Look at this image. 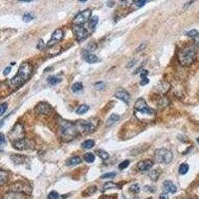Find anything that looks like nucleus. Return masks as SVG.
Returning a JSON list of instances; mask_svg holds the SVG:
<instances>
[{
  "mask_svg": "<svg viewBox=\"0 0 199 199\" xmlns=\"http://www.w3.org/2000/svg\"><path fill=\"white\" fill-rule=\"evenodd\" d=\"M94 119L90 121H78L76 122H71L69 121L60 119L59 130L61 137L65 140H71L80 133L93 132L97 127V122H93Z\"/></svg>",
  "mask_w": 199,
  "mask_h": 199,
  "instance_id": "obj_1",
  "label": "nucleus"
},
{
  "mask_svg": "<svg viewBox=\"0 0 199 199\" xmlns=\"http://www.w3.org/2000/svg\"><path fill=\"white\" fill-rule=\"evenodd\" d=\"M32 72H33V69H32V66L30 65V63L28 62L22 63L20 65V67H19L17 75L9 81V86L13 90L19 89L31 78Z\"/></svg>",
  "mask_w": 199,
  "mask_h": 199,
  "instance_id": "obj_2",
  "label": "nucleus"
},
{
  "mask_svg": "<svg viewBox=\"0 0 199 199\" xmlns=\"http://www.w3.org/2000/svg\"><path fill=\"white\" fill-rule=\"evenodd\" d=\"M196 59V52L192 46L185 47L178 53V61L182 66H189Z\"/></svg>",
  "mask_w": 199,
  "mask_h": 199,
  "instance_id": "obj_3",
  "label": "nucleus"
},
{
  "mask_svg": "<svg viewBox=\"0 0 199 199\" xmlns=\"http://www.w3.org/2000/svg\"><path fill=\"white\" fill-rule=\"evenodd\" d=\"M172 152L167 148H159L155 151L154 158L157 162L159 163H169L172 160Z\"/></svg>",
  "mask_w": 199,
  "mask_h": 199,
  "instance_id": "obj_4",
  "label": "nucleus"
},
{
  "mask_svg": "<svg viewBox=\"0 0 199 199\" xmlns=\"http://www.w3.org/2000/svg\"><path fill=\"white\" fill-rule=\"evenodd\" d=\"M135 113L143 114V116H154V111L151 110L148 106V103L143 99L137 100L135 103Z\"/></svg>",
  "mask_w": 199,
  "mask_h": 199,
  "instance_id": "obj_5",
  "label": "nucleus"
},
{
  "mask_svg": "<svg viewBox=\"0 0 199 199\" xmlns=\"http://www.w3.org/2000/svg\"><path fill=\"white\" fill-rule=\"evenodd\" d=\"M91 15H92V11L90 9H86L84 10V11L78 13V14L76 15V17L74 18V20H73L74 25H83V24H85L90 20Z\"/></svg>",
  "mask_w": 199,
  "mask_h": 199,
  "instance_id": "obj_6",
  "label": "nucleus"
},
{
  "mask_svg": "<svg viewBox=\"0 0 199 199\" xmlns=\"http://www.w3.org/2000/svg\"><path fill=\"white\" fill-rule=\"evenodd\" d=\"M9 137L11 138V141H16L18 140H21V138L24 137V129L22 127V124H16L14 125V127L11 130V132L9 133Z\"/></svg>",
  "mask_w": 199,
  "mask_h": 199,
  "instance_id": "obj_7",
  "label": "nucleus"
},
{
  "mask_svg": "<svg viewBox=\"0 0 199 199\" xmlns=\"http://www.w3.org/2000/svg\"><path fill=\"white\" fill-rule=\"evenodd\" d=\"M73 31L75 33L76 39H77L79 42H82L85 39H87L89 35V32L87 31L86 28H84L83 25H74V28H73Z\"/></svg>",
  "mask_w": 199,
  "mask_h": 199,
  "instance_id": "obj_8",
  "label": "nucleus"
},
{
  "mask_svg": "<svg viewBox=\"0 0 199 199\" xmlns=\"http://www.w3.org/2000/svg\"><path fill=\"white\" fill-rule=\"evenodd\" d=\"M63 36H64V32H63L62 29H57L54 31V33L52 34L51 39L48 41L47 43V47H53V46L57 45L58 43L63 39Z\"/></svg>",
  "mask_w": 199,
  "mask_h": 199,
  "instance_id": "obj_9",
  "label": "nucleus"
},
{
  "mask_svg": "<svg viewBox=\"0 0 199 199\" xmlns=\"http://www.w3.org/2000/svg\"><path fill=\"white\" fill-rule=\"evenodd\" d=\"M12 145L14 146L16 149H20V151H23V149H27L32 148V143L27 138L23 137L21 140H18L16 141H13Z\"/></svg>",
  "mask_w": 199,
  "mask_h": 199,
  "instance_id": "obj_10",
  "label": "nucleus"
},
{
  "mask_svg": "<svg viewBox=\"0 0 199 199\" xmlns=\"http://www.w3.org/2000/svg\"><path fill=\"white\" fill-rule=\"evenodd\" d=\"M35 111L41 114H49L51 113V106L47 103H40L36 106Z\"/></svg>",
  "mask_w": 199,
  "mask_h": 199,
  "instance_id": "obj_11",
  "label": "nucleus"
},
{
  "mask_svg": "<svg viewBox=\"0 0 199 199\" xmlns=\"http://www.w3.org/2000/svg\"><path fill=\"white\" fill-rule=\"evenodd\" d=\"M152 165H153V161H152L151 159H144V160H141V161L138 162L137 169L143 172V171L151 169L152 167Z\"/></svg>",
  "mask_w": 199,
  "mask_h": 199,
  "instance_id": "obj_12",
  "label": "nucleus"
},
{
  "mask_svg": "<svg viewBox=\"0 0 199 199\" xmlns=\"http://www.w3.org/2000/svg\"><path fill=\"white\" fill-rule=\"evenodd\" d=\"M2 199H27L26 194L18 191H10L6 193Z\"/></svg>",
  "mask_w": 199,
  "mask_h": 199,
  "instance_id": "obj_13",
  "label": "nucleus"
},
{
  "mask_svg": "<svg viewBox=\"0 0 199 199\" xmlns=\"http://www.w3.org/2000/svg\"><path fill=\"white\" fill-rule=\"evenodd\" d=\"M114 98L122 101V102L125 103H129L130 100V94L127 91H124V90H119V91L117 92L116 94H114Z\"/></svg>",
  "mask_w": 199,
  "mask_h": 199,
  "instance_id": "obj_14",
  "label": "nucleus"
},
{
  "mask_svg": "<svg viewBox=\"0 0 199 199\" xmlns=\"http://www.w3.org/2000/svg\"><path fill=\"white\" fill-rule=\"evenodd\" d=\"M163 190H164L166 193H175L177 190V187L171 181L166 180L163 182Z\"/></svg>",
  "mask_w": 199,
  "mask_h": 199,
  "instance_id": "obj_15",
  "label": "nucleus"
},
{
  "mask_svg": "<svg viewBox=\"0 0 199 199\" xmlns=\"http://www.w3.org/2000/svg\"><path fill=\"white\" fill-rule=\"evenodd\" d=\"M83 57H84V60H85L87 63H90V64H94V63H97L99 61V58H98L97 56L93 55V54L89 53V52H87L85 50L83 51Z\"/></svg>",
  "mask_w": 199,
  "mask_h": 199,
  "instance_id": "obj_16",
  "label": "nucleus"
},
{
  "mask_svg": "<svg viewBox=\"0 0 199 199\" xmlns=\"http://www.w3.org/2000/svg\"><path fill=\"white\" fill-rule=\"evenodd\" d=\"M82 162V158L80 156H73L67 160V165L68 166H74L77 164H80Z\"/></svg>",
  "mask_w": 199,
  "mask_h": 199,
  "instance_id": "obj_17",
  "label": "nucleus"
},
{
  "mask_svg": "<svg viewBox=\"0 0 199 199\" xmlns=\"http://www.w3.org/2000/svg\"><path fill=\"white\" fill-rule=\"evenodd\" d=\"M11 159L16 163V164H21V163H24V161L26 160V157L23 156V155L13 154L11 156Z\"/></svg>",
  "mask_w": 199,
  "mask_h": 199,
  "instance_id": "obj_18",
  "label": "nucleus"
},
{
  "mask_svg": "<svg viewBox=\"0 0 199 199\" xmlns=\"http://www.w3.org/2000/svg\"><path fill=\"white\" fill-rule=\"evenodd\" d=\"M118 121H119V116L117 114H113L111 116H110V118L108 119L107 125L108 127H111V125H113L114 124H116Z\"/></svg>",
  "mask_w": 199,
  "mask_h": 199,
  "instance_id": "obj_19",
  "label": "nucleus"
},
{
  "mask_svg": "<svg viewBox=\"0 0 199 199\" xmlns=\"http://www.w3.org/2000/svg\"><path fill=\"white\" fill-rule=\"evenodd\" d=\"M8 177H9V173L7 171L0 170V185H3L8 180Z\"/></svg>",
  "mask_w": 199,
  "mask_h": 199,
  "instance_id": "obj_20",
  "label": "nucleus"
},
{
  "mask_svg": "<svg viewBox=\"0 0 199 199\" xmlns=\"http://www.w3.org/2000/svg\"><path fill=\"white\" fill-rule=\"evenodd\" d=\"M94 145H95V141L93 140H88L84 141L81 146H82V148H84V149H90V148H94Z\"/></svg>",
  "mask_w": 199,
  "mask_h": 199,
  "instance_id": "obj_21",
  "label": "nucleus"
},
{
  "mask_svg": "<svg viewBox=\"0 0 199 199\" xmlns=\"http://www.w3.org/2000/svg\"><path fill=\"white\" fill-rule=\"evenodd\" d=\"M47 81H48V83L50 84V85H57L58 83H60V82L62 81V79L61 78H59V77H57V76H51V77H49L48 79H47Z\"/></svg>",
  "mask_w": 199,
  "mask_h": 199,
  "instance_id": "obj_22",
  "label": "nucleus"
},
{
  "mask_svg": "<svg viewBox=\"0 0 199 199\" xmlns=\"http://www.w3.org/2000/svg\"><path fill=\"white\" fill-rule=\"evenodd\" d=\"M90 107L88 105H81L80 107L77 109V111H76V113L78 114H86L87 111H89Z\"/></svg>",
  "mask_w": 199,
  "mask_h": 199,
  "instance_id": "obj_23",
  "label": "nucleus"
},
{
  "mask_svg": "<svg viewBox=\"0 0 199 199\" xmlns=\"http://www.w3.org/2000/svg\"><path fill=\"white\" fill-rule=\"evenodd\" d=\"M96 153L99 155V156L103 160H106V159H108L109 157H110V155H109L108 152L106 151H103V149H98V151H96Z\"/></svg>",
  "mask_w": 199,
  "mask_h": 199,
  "instance_id": "obj_24",
  "label": "nucleus"
},
{
  "mask_svg": "<svg viewBox=\"0 0 199 199\" xmlns=\"http://www.w3.org/2000/svg\"><path fill=\"white\" fill-rule=\"evenodd\" d=\"M98 21H99V18H98V16H94V17H92L91 19H90L89 28H91V30H94L95 27L97 26Z\"/></svg>",
  "mask_w": 199,
  "mask_h": 199,
  "instance_id": "obj_25",
  "label": "nucleus"
},
{
  "mask_svg": "<svg viewBox=\"0 0 199 199\" xmlns=\"http://www.w3.org/2000/svg\"><path fill=\"white\" fill-rule=\"evenodd\" d=\"M84 160L89 163H92L95 161V155L94 153H91V152H88V153L84 154Z\"/></svg>",
  "mask_w": 199,
  "mask_h": 199,
  "instance_id": "obj_26",
  "label": "nucleus"
},
{
  "mask_svg": "<svg viewBox=\"0 0 199 199\" xmlns=\"http://www.w3.org/2000/svg\"><path fill=\"white\" fill-rule=\"evenodd\" d=\"M188 170H189V165L187 163H182L178 168V171L180 174H186Z\"/></svg>",
  "mask_w": 199,
  "mask_h": 199,
  "instance_id": "obj_27",
  "label": "nucleus"
},
{
  "mask_svg": "<svg viewBox=\"0 0 199 199\" xmlns=\"http://www.w3.org/2000/svg\"><path fill=\"white\" fill-rule=\"evenodd\" d=\"M117 186H118V184H117V183H114V182H107V183H106V184H103V185L102 191H105V190L111 189V188L117 187Z\"/></svg>",
  "mask_w": 199,
  "mask_h": 199,
  "instance_id": "obj_28",
  "label": "nucleus"
},
{
  "mask_svg": "<svg viewBox=\"0 0 199 199\" xmlns=\"http://www.w3.org/2000/svg\"><path fill=\"white\" fill-rule=\"evenodd\" d=\"M82 90H83V85H82L81 83H75V84H73V86H72V91L73 92L77 93V92L82 91Z\"/></svg>",
  "mask_w": 199,
  "mask_h": 199,
  "instance_id": "obj_29",
  "label": "nucleus"
},
{
  "mask_svg": "<svg viewBox=\"0 0 199 199\" xmlns=\"http://www.w3.org/2000/svg\"><path fill=\"white\" fill-rule=\"evenodd\" d=\"M133 3V0H121L119 5L122 7H130Z\"/></svg>",
  "mask_w": 199,
  "mask_h": 199,
  "instance_id": "obj_30",
  "label": "nucleus"
},
{
  "mask_svg": "<svg viewBox=\"0 0 199 199\" xmlns=\"http://www.w3.org/2000/svg\"><path fill=\"white\" fill-rule=\"evenodd\" d=\"M96 190H97V188H96V186H92V187H90V188H88L87 190H85L84 191V196H88V195H90V194H93L94 192H96Z\"/></svg>",
  "mask_w": 199,
  "mask_h": 199,
  "instance_id": "obj_31",
  "label": "nucleus"
},
{
  "mask_svg": "<svg viewBox=\"0 0 199 199\" xmlns=\"http://www.w3.org/2000/svg\"><path fill=\"white\" fill-rule=\"evenodd\" d=\"M7 108H8V103H0V117H1L2 114H4V113L7 110Z\"/></svg>",
  "mask_w": 199,
  "mask_h": 199,
  "instance_id": "obj_32",
  "label": "nucleus"
},
{
  "mask_svg": "<svg viewBox=\"0 0 199 199\" xmlns=\"http://www.w3.org/2000/svg\"><path fill=\"white\" fill-rule=\"evenodd\" d=\"M158 170H152L151 173H149V177L151 178V180H157L158 178Z\"/></svg>",
  "mask_w": 199,
  "mask_h": 199,
  "instance_id": "obj_33",
  "label": "nucleus"
},
{
  "mask_svg": "<svg viewBox=\"0 0 199 199\" xmlns=\"http://www.w3.org/2000/svg\"><path fill=\"white\" fill-rule=\"evenodd\" d=\"M117 174L114 172H110V173H105L101 176V179H110V178H114Z\"/></svg>",
  "mask_w": 199,
  "mask_h": 199,
  "instance_id": "obj_34",
  "label": "nucleus"
},
{
  "mask_svg": "<svg viewBox=\"0 0 199 199\" xmlns=\"http://www.w3.org/2000/svg\"><path fill=\"white\" fill-rule=\"evenodd\" d=\"M47 199H59V194H58V192H56V191H52V192H50V193H49V195H48Z\"/></svg>",
  "mask_w": 199,
  "mask_h": 199,
  "instance_id": "obj_35",
  "label": "nucleus"
},
{
  "mask_svg": "<svg viewBox=\"0 0 199 199\" xmlns=\"http://www.w3.org/2000/svg\"><path fill=\"white\" fill-rule=\"evenodd\" d=\"M130 190L132 193H137L138 191H140V185H138V184H133V185H132V186L130 187Z\"/></svg>",
  "mask_w": 199,
  "mask_h": 199,
  "instance_id": "obj_36",
  "label": "nucleus"
},
{
  "mask_svg": "<svg viewBox=\"0 0 199 199\" xmlns=\"http://www.w3.org/2000/svg\"><path fill=\"white\" fill-rule=\"evenodd\" d=\"M32 19H33V15H32L31 13H26V14L23 16V20L25 21V22H30Z\"/></svg>",
  "mask_w": 199,
  "mask_h": 199,
  "instance_id": "obj_37",
  "label": "nucleus"
},
{
  "mask_svg": "<svg viewBox=\"0 0 199 199\" xmlns=\"http://www.w3.org/2000/svg\"><path fill=\"white\" fill-rule=\"evenodd\" d=\"M129 164H130V160H124V161H122L121 164L119 165V168L121 170H122L124 169V168H127V166H129Z\"/></svg>",
  "mask_w": 199,
  "mask_h": 199,
  "instance_id": "obj_38",
  "label": "nucleus"
},
{
  "mask_svg": "<svg viewBox=\"0 0 199 199\" xmlns=\"http://www.w3.org/2000/svg\"><path fill=\"white\" fill-rule=\"evenodd\" d=\"M198 35V32L197 30H190L189 32H187V36L188 37H196Z\"/></svg>",
  "mask_w": 199,
  "mask_h": 199,
  "instance_id": "obj_39",
  "label": "nucleus"
},
{
  "mask_svg": "<svg viewBox=\"0 0 199 199\" xmlns=\"http://www.w3.org/2000/svg\"><path fill=\"white\" fill-rule=\"evenodd\" d=\"M146 1H148V0H137V1H135V5H137V7H141L146 3Z\"/></svg>",
  "mask_w": 199,
  "mask_h": 199,
  "instance_id": "obj_40",
  "label": "nucleus"
},
{
  "mask_svg": "<svg viewBox=\"0 0 199 199\" xmlns=\"http://www.w3.org/2000/svg\"><path fill=\"white\" fill-rule=\"evenodd\" d=\"M95 49H96V45H94V44H90V45H88L86 47V49H85V51H87V52H92V51H94Z\"/></svg>",
  "mask_w": 199,
  "mask_h": 199,
  "instance_id": "obj_41",
  "label": "nucleus"
},
{
  "mask_svg": "<svg viewBox=\"0 0 199 199\" xmlns=\"http://www.w3.org/2000/svg\"><path fill=\"white\" fill-rule=\"evenodd\" d=\"M6 143V140H5V137L3 133H0V145H2V144H4Z\"/></svg>",
  "mask_w": 199,
  "mask_h": 199,
  "instance_id": "obj_42",
  "label": "nucleus"
},
{
  "mask_svg": "<svg viewBox=\"0 0 199 199\" xmlns=\"http://www.w3.org/2000/svg\"><path fill=\"white\" fill-rule=\"evenodd\" d=\"M101 199H117V195H114V196H113V195H105V196H103Z\"/></svg>",
  "mask_w": 199,
  "mask_h": 199,
  "instance_id": "obj_43",
  "label": "nucleus"
},
{
  "mask_svg": "<svg viewBox=\"0 0 199 199\" xmlns=\"http://www.w3.org/2000/svg\"><path fill=\"white\" fill-rule=\"evenodd\" d=\"M95 87H96L97 89H103V87H105V84H103V82H100V83H97Z\"/></svg>",
  "mask_w": 199,
  "mask_h": 199,
  "instance_id": "obj_44",
  "label": "nucleus"
},
{
  "mask_svg": "<svg viewBox=\"0 0 199 199\" xmlns=\"http://www.w3.org/2000/svg\"><path fill=\"white\" fill-rule=\"evenodd\" d=\"M135 63H137V59H133V60H132V62L130 63H129V64L127 65V68H132L133 65L135 64Z\"/></svg>",
  "mask_w": 199,
  "mask_h": 199,
  "instance_id": "obj_45",
  "label": "nucleus"
},
{
  "mask_svg": "<svg viewBox=\"0 0 199 199\" xmlns=\"http://www.w3.org/2000/svg\"><path fill=\"white\" fill-rule=\"evenodd\" d=\"M10 72H11V67H10V66H8V67H6V69L4 70L3 74H4L5 76H7L8 74H9Z\"/></svg>",
  "mask_w": 199,
  "mask_h": 199,
  "instance_id": "obj_46",
  "label": "nucleus"
},
{
  "mask_svg": "<svg viewBox=\"0 0 199 199\" xmlns=\"http://www.w3.org/2000/svg\"><path fill=\"white\" fill-rule=\"evenodd\" d=\"M45 45H44V42H43L42 40H39V45H38V49H40V50H42V49H44Z\"/></svg>",
  "mask_w": 199,
  "mask_h": 199,
  "instance_id": "obj_47",
  "label": "nucleus"
},
{
  "mask_svg": "<svg viewBox=\"0 0 199 199\" xmlns=\"http://www.w3.org/2000/svg\"><path fill=\"white\" fill-rule=\"evenodd\" d=\"M148 78H145V79H143V80H141V82H140V85L141 86H144V85H148Z\"/></svg>",
  "mask_w": 199,
  "mask_h": 199,
  "instance_id": "obj_48",
  "label": "nucleus"
},
{
  "mask_svg": "<svg viewBox=\"0 0 199 199\" xmlns=\"http://www.w3.org/2000/svg\"><path fill=\"white\" fill-rule=\"evenodd\" d=\"M146 75H148V71L143 70V72H141V74H140L141 79H145V78H146Z\"/></svg>",
  "mask_w": 199,
  "mask_h": 199,
  "instance_id": "obj_49",
  "label": "nucleus"
},
{
  "mask_svg": "<svg viewBox=\"0 0 199 199\" xmlns=\"http://www.w3.org/2000/svg\"><path fill=\"white\" fill-rule=\"evenodd\" d=\"M145 46H146L145 44H141V45L140 46V47H138V48L137 49V52H140V50H143V49L144 47H145Z\"/></svg>",
  "mask_w": 199,
  "mask_h": 199,
  "instance_id": "obj_50",
  "label": "nucleus"
},
{
  "mask_svg": "<svg viewBox=\"0 0 199 199\" xmlns=\"http://www.w3.org/2000/svg\"><path fill=\"white\" fill-rule=\"evenodd\" d=\"M195 44L199 47V34L195 37Z\"/></svg>",
  "mask_w": 199,
  "mask_h": 199,
  "instance_id": "obj_51",
  "label": "nucleus"
},
{
  "mask_svg": "<svg viewBox=\"0 0 199 199\" xmlns=\"http://www.w3.org/2000/svg\"><path fill=\"white\" fill-rule=\"evenodd\" d=\"M159 199H168V196L166 194H161L159 196Z\"/></svg>",
  "mask_w": 199,
  "mask_h": 199,
  "instance_id": "obj_52",
  "label": "nucleus"
},
{
  "mask_svg": "<svg viewBox=\"0 0 199 199\" xmlns=\"http://www.w3.org/2000/svg\"><path fill=\"white\" fill-rule=\"evenodd\" d=\"M194 1H195V0H191V1H190V2H188V3L184 6V8H187L188 6H190V5H191V3H193V2H194Z\"/></svg>",
  "mask_w": 199,
  "mask_h": 199,
  "instance_id": "obj_53",
  "label": "nucleus"
},
{
  "mask_svg": "<svg viewBox=\"0 0 199 199\" xmlns=\"http://www.w3.org/2000/svg\"><path fill=\"white\" fill-rule=\"evenodd\" d=\"M19 1H23V2H30V1H33V0H19Z\"/></svg>",
  "mask_w": 199,
  "mask_h": 199,
  "instance_id": "obj_54",
  "label": "nucleus"
},
{
  "mask_svg": "<svg viewBox=\"0 0 199 199\" xmlns=\"http://www.w3.org/2000/svg\"><path fill=\"white\" fill-rule=\"evenodd\" d=\"M79 1H81V2H86L87 0H79Z\"/></svg>",
  "mask_w": 199,
  "mask_h": 199,
  "instance_id": "obj_55",
  "label": "nucleus"
},
{
  "mask_svg": "<svg viewBox=\"0 0 199 199\" xmlns=\"http://www.w3.org/2000/svg\"><path fill=\"white\" fill-rule=\"evenodd\" d=\"M197 140V143H199V137H198V138H197V140Z\"/></svg>",
  "mask_w": 199,
  "mask_h": 199,
  "instance_id": "obj_56",
  "label": "nucleus"
},
{
  "mask_svg": "<svg viewBox=\"0 0 199 199\" xmlns=\"http://www.w3.org/2000/svg\"><path fill=\"white\" fill-rule=\"evenodd\" d=\"M148 199H151V198H148Z\"/></svg>",
  "mask_w": 199,
  "mask_h": 199,
  "instance_id": "obj_57",
  "label": "nucleus"
}]
</instances>
